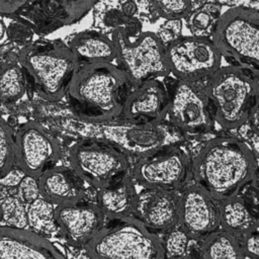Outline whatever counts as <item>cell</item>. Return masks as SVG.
Listing matches in <instances>:
<instances>
[{"label": "cell", "instance_id": "cell-1", "mask_svg": "<svg viewBox=\"0 0 259 259\" xmlns=\"http://www.w3.org/2000/svg\"><path fill=\"white\" fill-rule=\"evenodd\" d=\"M50 125L59 133L78 140L108 143L126 156L138 159L187 141V138L167 119L153 122L119 116L97 119L72 112L55 117L50 121Z\"/></svg>", "mask_w": 259, "mask_h": 259}, {"label": "cell", "instance_id": "cell-2", "mask_svg": "<svg viewBox=\"0 0 259 259\" xmlns=\"http://www.w3.org/2000/svg\"><path fill=\"white\" fill-rule=\"evenodd\" d=\"M258 165L247 142L232 136H215L192 158L191 179L221 200L238 194L253 180Z\"/></svg>", "mask_w": 259, "mask_h": 259}, {"label": "cell", "instance_id": "cell-3", "mask_svg": "<svg viewBox=\"0 0 259 259\" xmlns=\"http://www.w3.org/2000/svg\"><path fill=\"white\" fill-rule=\"evenodd\" d=\"M127 84V78L117 64H86L75 73L67 95L79 107L81 114L110 119L120 114Z\"/></svg>", "mask_w": 259, "mask_h": 259}, {"label": "cell", "instance_id": "cell-4", "mask_svg": "<svg viewBox=\"0 0 259 259\" xmlns=\"http://www.w3.org/2000/svg\"><path fill=\"white\" fill-rule=\"evenodd\" d=\"M215 123L226 131H238L247 122L259 92L258 78L232 65L219 68L203 81Z\"/></svg>", "mask_w": 259, "mask_h": 259}, {"label": "cell", "instance_id": "cell-5", "mask_svg": "<svg viewBox=\"0 0 259 259\" xmlns=\"http://www.w3.org/2000/svg\"><path fill=\"white\" fill-rule=\"evenodd\" d=\"M20 66L36 92L46 100H61L68 91L80 64L68 45L57 40H38L21 49Z\"/></svg>", "mask_w": 259, "mask_h": 259}, {"label": "cell", "instance_id": "cell-6", "mask_svg": "<svg viewBox=\"0 0 259 259\" xmlns=\"http://www.w3.org/2000/svg\"><path fill=\"white\" fill-rule=\"evenodd\" d=\"M83 249L96 259L165 258L161 236L134 215L110 221Z\"/></svg>", "mask_w": 259, "mask_h": 259}, {"label": "cell", "instance_id": "cell-7", "mask_svg": "<svg viewBox=\"0 0 259 259\" xmlns=\"http://www.w3.org/2000/svg\"><path fill=\"white\" fill-rule=\"evenodd\" d=\"M222 57L259 79V10L236 6L222 13L211 36Z\"/></svg>", "mask_w": 259, "mask_h": 259}, {"label": "cell", "instance_id": "cell-8", "mask_svg": "<svg viewBox=\"0 0 259 259\" xmlns=\"http://www.w3.org/2000/svg\"><path fill=\"white\" fill-rule=\"evenodd\" d=\"M111 38L116 47V64L132 87L170 75L165 46L157 33L145 31L131 36L123 27H116Z\"/></svg>", "mask_w": 259, "mask_h": 259}, {"label": "cell", "instance_id": "cell-9", "mask_svg": "<svg viewBox=\"0 0 259 259\" xmlns=\"http://www.w3.org/2000/svg\"><path fill=\"white\" fill-rule=\"evenodd\" d=\"M98 0H0V15L49 33L82 19Z\"/></svg>", "mask_w": 259, "mask_h": 259}, {"label": "cell", "instance_id": "cell-10", "mask_svg": "<svg viewBox=\"0 0 259 259\" xmlns=\"http://www.w3.org/2000/svg\"><path fill=\"white\" fill-rule=\"evenodd\" d=\"M192 158L186 143L174 145L139 158L130 174L144 188L181 190L191 180Z\"/></svg>", "mask_w": 259, "mask_h": 259}, {"label": "cell", "instance_id": "cell-11", "mask_svg": "<svg viewBox=\"0 0 259 259\" xmlns=\"http://www.w3.org/2000/svg\"><path fill=\"white\" fill-rule=\"evenodd\" d=\"M168 91L169 105L166 119L187 139L213 131L215 120L203 84L175 79L168 87Z\"/></svg>", "mask_w": 259, "mask_h": 259}, {"label": "cell", "instance_id": "cell-12", "mask_svg": "<svg viewBox=\"0 0 259 259\" xmlns=\"http://www.w3.org/2000/svg\"><path fill=\"white\" fill-rule=\"evenodd\" d=\"M70 166L89 185L99 189L128 173L127 156L114 146L96 140H79L70 149Z\"/></svg>", "mask_w": 259, "mask_h": 259}, {"label": "cell", "instance_id": "cell-13", "mask_svg": "<svg viewBox=\"0 0 259 259\" xmlns=\"http://www.w3.org/2000/svg\"><path fill=\"white\" fill-rule=\"evenodd\" d=\"M170 75L177 80L201 82L222 65V55L211 37L181 35L165 47Z\"/></svg>", "mask_w": 259, "mask_h": 259}, {"label": "cell", "instance_id": "cell-14", "mask_svg": "<svg viewBox=\"0 0 259 259\" xmlns=\"http://www.w3.org/2000/svg\"><path fill=\"white\" fill-rule=\"evenodd\" d=\"M60 156L59 142L40 123L27 121L16 131L15 166L24 174L38 178Z\"/></svg>", "mask_w": 259, "mask_h": 259}, {"label": "cell", "instance_id": "cell-15", "mask_svg": "<svg viewBox=\"0 0 259 259\" xmlns=\"http://www.w3.org/2000/svg\"><path fill=\"white\" fill-rule=\"evenodd\" d=\"M179 225L198 240L221 228L220 200L192 179L180 190Z\"/></svg>", "mask_w": 259, "mask_h": 259}, {"label": "cell", "instance_id": "cell-16", "mask_svg": "<svg viewBox=\"0 0 259 259\" xmlns=\"http://www.w3.org/2000/svg\"><path fill=\"white\" fill-rule=\"evenodd\" d=\"M59 234L71 246L84 248L105 226V215L97 203L77 201L56 205Z\"/></svg>", "mask_w": 259, "mask_h": 259}, {"label": "cell", "instance_id": "cell-17", "mask_svg": "<svg viewBox=\"0 0 259 259\" xmlns=\"http://www.w3.org/2000/svg\"><path fill=\"white\" fill-rule=\"evenodd\" d=\"M179 209L180 190L142 187L138 192L134 217L161 236L179 224Z\"/></svg>", "mask_w": 259, "mask_h": 259}, {"label": "cell", "instance_id": "cell-18", "mask_svg": "<svg viewBox=\"0 0 259 259\" xmlns=\"http://www.w3.org/2000/svg\"><path fill=\"white\" fill-rule=\"evenodd\" d=\"M169 105L168 87L157 79L132 87L124 97L119 117L153 122L166 119Z\"/></svg>", "mask_w": 259, "mask_h": 259}, {"label": "cell", "instance_id": "cell-19", "mask_svg": "<svg viewBox=\"0 0 259 259\" xmlns=\"http://www.w3.org/2000/svg\"><path fill=\"white\" fill-rule=\"evenodd\" d=\"M0 258L63 259L66 255L45 236L29 229L0 224Z\"/></svg>", "mask_w": 259, "mask_h": 259}, {"label": "cell", "instance_id": "cell-20", "mask_svg": "<svg viewBox=\"0 0 259 259\" xmlns=\"http://www.w3.org/2000/svg\"><path fill=\"white\" fill-rule=\"evenodd\" d=\"M84 179L70 166H53L38 177L40 196L55 205L77 202L86 192Z\"/></svg>", "mask_w": 259, "mask_h": 259}, {"label": "cell", "instance_id": "cell-21", "mask_svg": "<svg viewBox=\"0 0 259 259\" xmlns=\"http://www.w3.org/2000/svg\"><path fill=\"white\" fill-rule=\"evenodd\" d=\"M136 181L126 173L116 182L99 188L97 192V205L109 221L119 220L134 215L138 197Z\"/></svg>", "mask_w": 259, "mask_h": 259}, {"label": "cell", "instance_id": "cell-22", "mask_svg": "<svg viewBox=\"0 0 259 259\" xmlns=\"http://www.w3.org/2000/svg\"><path fill=\"white\" fill-rule=\"evenodd\" d=\"M68 47L80 66L92 63L116 64V47L112 38L95 30H85L73 35Z\"/></svg>", "mask_w": 259, "mask_h": 259}, {"label": "cell", "instance_id": "cell-23", "mask_svg": "<svg viewBox=\"0 0 259 259\" xmlns=\"http://www.w3.org/2000/svg\"><path fill=\"white\" fill-rule=\"evenodd\" d=\"M221 228L239 240L259 227V219L247 207L239 194L220 200Z\"/></svg>", "mask_w": 259, "mask_h": 259}, {"label": "cell", "instance_id": "cell-24", "mask_svg": "<svg viewBox=\"0 0 259 259\" xmlns=\"http://www.w3.org/2000/svg\"><path fill=\"white\" fill-rule=\"evenodd\" d=\"M199 257L204 259L243 258L240 240L220 228L199 241Z\"/></svg>", "mask_w": 259, "mask_h": 259}, {"label": "cell", "instance_id": "cell-25", "mask_svg": "<svg viewBox=\"0 0 259 259\" xmlns=\"http://www.w3.org/2000/svg\"><path fill=\"white\" fill-rule=\"evenodd\" d=\"M165 258L199 257V241L192 238L179 224L161 235Z\"/></svg>", "mask_w": 259, "mask_h": 259}, {"label": "cell", "instance_id": "cell-26", "mask_svg": "<svg viewBox=\"0 0 259 259\" xmlns=\"http://www.w3.org/2000/svg\"><path fill=\"white\" fill-rule=\"evenodd\" d=\"M56 205L41 196L26 205L28 229L41 235L48 236L58 232V225L55 219Z\"/></svg>", "mask_w": 259, "mask_h": 259}, {"label": "cell", "instance_id": "cell-27", "mask_svg": "<svg viewBox=\"0 0 259 259\" xmlns=\"http://www.w3.org/2000/svg\"><path fill=\"white\" fill-rule=\"evenodd\" d=\"M221 15V4L205 2L189 13L185 18L186 25L193 35L211 37Z\"/></svg>", "mask_w": 259, "mask_h": 259}, {"label": "cell", "instance_id": "cell-28", "mask_svg": "<svg viewBox=\"0 0 259 259\" xmlns=\"http://www.w3.org/2000/svg\"><path fill=\"white\" fill-rule=\"evenodd\" d=\"M25 93V73L20 64H8L0 69V102L11 103Z\"/></svg>", "mask_w": 259, "mask_h": 259}, {"label": "cell", "instance_id": "cell-29", "mask_svg": "<svg viewBox=\"0 0 259 259\" xmlns=\"http://www.w3.org/2000/svg\"><path fill=\"white\" fill-rule=\"evenodd\" d=\"M0 207L2 209L1 225L28 229L26 204L20 200L16 193L0 198Z\"/></svg>", "mask_w": 259, "mask_h": 259}, {"label": "cell", "instance_id": "cell-30", "mask_svg": "<svg viewBox=\"0 0 259 259\" xmlns=\"http://www.w3.org/2000/svg\"><path fill=\"white\" fill-rule=\"evenodd\" d=\"M15 166V135L0 116V178Z\"/></svg>", "mask_w": 259, "mask_h": 259}, {"label": "cell", "instance_id": "cell-31", "mask_svg": "<svg viewBox=\"0 0 259 259\" xmlns=\"http://www.w3.org/2000/svg\"><path fill=\"white\" fill-rule=\"evenodd\" d=\"M154 13L164 19H183L193 10L191 0H149Z\"/></svg>", "mask_w": 259, "mask_h": 259}, {"label": "cell", "instance_id": "cell-32", "mask_svg": "<svg viewBox=\"0 0 259 259\" xmlns=\"http://www.w3.org/2000/svg\"><path fill=\"white\" fill-rule=\"evenodd\" d=\"M16 194L24 204H29L40 197L38 178L24 175L16 186Z\"/></svg>", "mask_w": 259, "mask_h": 259}, {"label": "cell", "instance_id": "cell-33", "mask_svg": "<svg viewBox=\"0 0 259 259\" xmlns=\"http://www.w3.org/2000/svg\"><path fill=\"white\" fill-rule=\"evenodd\" d=\"M247 207L259 219V188L253 180L242 187L238 193Z\"/></svg>", "mask_w": 259, "mask_h": 259}, {"label": "cell", "instance_id": "cell-34", "mask_svg": "<svg viewBox=\"0 0 259 259\" xmlns=\"http://www.w3.org/2000/svg\"><path fill=\"white\" fill-rule=\"evenodd\" d=\"M182 21L181 19H166L160 26L157 35L166 47L172 40L181 36Z\"/></svg>", "mask_w": 259, "mask_h": 259}, {"label": "cell", "instance_id": "cell-35", "mask_svg": "<svg viewBox=\"0 0 259 259\" xmlns=\"http://www.w3.org/2000/svg\"><path fill=\"white\" fill-rule=\"evenodd\" d=\"M244 257L259 259V227L240 239Z\"/></svg>", "mask_w": 259, "mask_h": 259}, {"label": "cell", "instance_id": "cell-36", "mask_svg": "<svg viewBox=\"0 0 259 259\" xmlns=\"http://www.w3.org/2000/svg\"><path fill=\"white\" fill-rule=\"evenodd\" d=\"M24 175L25 174L17 166H14L4 177L0 178V184L6 187L16 188Z\"/></svg>", "mask_w": 259, "mask_h": 259}, {"label": "cell", "instance_id": "cell-37", "mask_svg": "<svg viewBox=\"0 0 259 259\" xmlns=\"http://www.w3.org/2000/svg\"><path fill=\"white\" fill-rule=\"evenodd\" d=\"M247 126L256 135L259 136V92L251 109Z\"/></svg>", "mask_w": 259, "mask_h": 259}, {"label": "cell", "instance_id": "cell-38", "mask_svg": "<svg viewBox=\"0 0 259 259\" xmlns=\"http://www.w3.org/2000/svg\"><path fill=\"white\" fill-rule=\"evenodd\" d=\"M120 10L125 14L126 16L134 17V15L138 11V4L134 0H125L120 7Z\"/></svg>", "mask_w": 259, "mask_h": 259}, {"label": "cell", "instance_id": "cell-39", "mask_svg": "<svg viewBox=\"0 0 259 259\" xmlns=\"http://www.w3.org/2000/svg\"><path fill=\"white\" fill-rule=\"evenodd\" d=\"M249 131V135L247 136V138L249 139V145L251 147V149L253 150L255 156H259V136L256 135L255 133H253L250 128Z\"/></svg>", "mask_w": 259, "mask_h": 259}, {"label": "cell", "instance_id": "cell-40", "mask_svg": "<svg viewBox=\"0 0 259 259\" xmlns=\"http://www.w3.org/2000/svg\"><path fill=\"white\" fill-rule=\"evenodd\" d=\"M1 17H2V16L0 15V45L4 41V39H5L6 37H8V36H7V27H6V25L4 24V22H3V20H2Z\"/></svg>", "mask_w": 259, "mask_h": 259}, {"label": "cell", "instance_id": "cell-41", "mask_svg": "<svg viewBox=\"0 0 259 259\" xmlns=\"http://www.w3.org/2000/svg\"><path fill=\"white\" fill-rule=\"evenodd\" d=\"M191 2H192L193 9H195V8L201 6L202 4H204L205 2H207V0H191Z\"/></svg>", "mask_w": 259, "mask_h": 259}, {"label": "cell", "instance_id": "cell-42", "mask_svg": "<svg viewBox=\"0 0 259 259\" xmlns=\"http://www.w3.org/2000/svg\"><path fill=\"white\" fill-rule=\"evenodd\" d=\"M253 181L255 182V184L258 186L259 188V165L256 169V172H255V175H254V178H253Z\"/></svg>", "mask_w": 259, "mask_h": 259}, {"label": "cell", "instance_id": "cell-43", "mask_svg": "<svg viewBox=\"0 0 259 259\" xmlns=\"http://www.w3.org/2000/svg\"><path fill=\"white\" fill-rule=\"evenodd\" d=\"M1 221H2V209L0 207V224H1Z\"/></svg>", "mask_w": 259, "mask_h": 259}]
</instances>
